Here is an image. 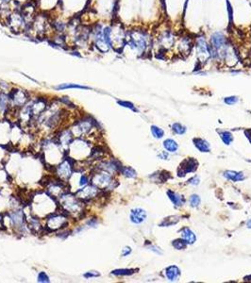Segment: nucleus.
Wrapping results in <instances>:
<instances>
[{
	"mask_svg": "<svg viewBox=\"0 0 251 283\" xmlns=\"http://www.w3.org/2000/svg\"><path fill=\"white\" fill-rule=\"evenodd\" d=\"M245 280H251V275H250V276H247V277H245Z\"/></svg>",
	"mask_w": 251,
	"mask_h": 283,
	"instance_id": "nucleus-37",
	"label": "nucleus"
},
{
	"mask_svg": "<svg viewBox=\"0 0 251 283\" xmlns=\"http://www.w3.org/2000/svg\"><path fill=\"white\" fill-rule=\"evenodd\" d=\"M190 204L193 207H197L199 204H200V197H199L197 194H193V196L190 197Z\"/></svg>",
	"mask_w": 251,
	"mask_h": 283,
	"instance_id": "nucleus-25",
	"label": "nucleus"
},
{
	"mask_svg": "<svg viewBox=\"0 0 251 283\" xmlns=\"http://www.w3.org/2000/svg\"><path fill=\"white\" fill-rule=\"evenodd\" d=\"M225 103L227 105H233L235 103L238 102V97L237 96H229V97H226L224 99Z\"/></svg>",
	"mask_w": 251,
	"mask_h": 283,
	"instance_id": "nucleus-30",
	"label": "nucleus"
},
{
	"mask_svg": "<svg viewBox=\"0 0 251 283\" xmlns=\"http://www.w3.org/2000/svg\"><path fill=\"white\" fill-rule=\"evenodd\" d=\"M1 1H2L3 3H5V4H7V3H9V2H10V1H11V0H1Z\"/></svg>",
	"mask_w": 251,
	"mask_h": 283,
	"instance_id": "nucleus-38",
	"label": "nucleus"
},
{
	"mask_svg": "<svg viewBox=\"0 0 251 283\" xmlns=\"http://www.w3.org/2000/svg\"><path fill=\"white\" fill-rule=\"evenodd\" d=\"M245 136L247 137L249 142L251 143V129H246V130H245Z\"/></svg>",
	"mask_w": 251,
	"mask_h": 283,
	"instance_id": "nucleus-35",
	"label": "nucleus"
},
{
	"mask_svg": "<svg viewBox=\"0 0 251 283\" xmlns=\"http://www.w3.org/2000/svg\"><path fill=\"white\" fill-rule=\"evenodd\" d=\"M179 221V217L178 216H169V217H167L165 218V219L164 220V222L161 223V226H173L175 224H176Z\"/></svg>",
	"mask_w": 251,
	"mask_h": 283,
	"instance_id": "nucleus-17",
	"label": "nucleus"
},
{
	"mask_svg": "<svg viewBox=\"0 0 251 283\" xmlns=\"http://www.w3.org/2000/svg\"><path fill=\"white\" fill-rule=\"evenodd\" d=\"M121 171H122V173L124 174V176H125L127 178H135L136 177V172H135V170L131 168V167H122V169H121Z\"/></svg>",
	"mask_w": 251,
	"mask_h": 283,
	"instance_id": "nucleus-19",
	"label": "nucleus"
},
{
	"mask_svg": "<svg viewBox=\"0 0 251 283\" xmlns=\"http://www.w3.org/2000/svg\"><path fill=\"white\" fill-rule=\"evenodd\" d=\"M224 177L232 181H241L245 178V176L242 172H236V171H226L224 173Z\"/></svg>",
	"mask_w": 251,
	"mask_h": 283,
	"instance_id": "nucleus-10",
	"label": "nucleus"
},
{
	"mask_svg": "<svg viewBox=\"0 0 251 283\" xmlns=\"http://www.w3.org/2000/svg\"><path fill=\"white\" fill-rule=\"evenodd\" d=\"M179 276H180V271H179V267L172 265L166 269V277L168 278L170 281L178 280Z\"/></svg>",
	"mask_w": 251,
	"mask_h": 283,
	"instance_id": "nucleus-7",
	"label": "nucleus"
},
{
	"mask_svg": "<svg viewBox=\"0 0 251 283\" xmlns=\"http://www.w3.org/2000/svg\"><path fill=\"white\" fill-rule=\"evenodd\" d=\"M118 104L120 106H122V107H125V108H128V109H131L134 111H137V110L135 109V107L133 106L132 103H131V102H128V101H118Z\"/></svg>",
	"mask_w": 251,
	"mask_h": 283,
	"instance_id": "nucleus-29",
	"label": "nucleus"
},
{
	"mask_svg": "<svg viewBox=\"0 0 251 283\" xmlns=\"http://www.w3.org/2000/svg\"><path fill=\"white\" fill-rule=\"evenodd\" d=\"M151 132H152V135L154 136L155 138H157V139H161L164 134V131L162 130L161 128H160L159 127H157V126H152L151 127Z\"/></svg>",
	"mask_w": 251,
	"mask_h": 283,
	"instance_id": "nucleus-21",
	"label": "nucleus"
},
{
	"mask_svg": "<svg viewBox=\"0 0 251 283\" xmlns=\"http://www.w3.org/2000/svg\"><path fill=\"white\" fill-rule=\"evenodd\" d=\"M80 130H81L82 132L88 131V130H89V129L91 128V122L85 121V120H84V121H82L81 124L80 125Z\"/></svg>",
	"mask_w": 251,
	"mask_h": 283,
	"instance_id": "nucleus-28",
	"label": "nucleus"
},
{
	"mask_svg": "<svg viewBox=\"0 0 251 283\" xmlns=\"http://www.w3.org/2000/svg\"><path fill=\"white\" fill-rule=\"evenodd\" d=\"M172 244H173V246H174L176 249H178V250H182V249H185V248H186V245H187V243H186L185 241L182 239V240H175Z\"/></svg>",
	"mask_w": 251,
	"mask_h": 283,
	"instance_id": "nucleus-23",
	"label": "nucleus"
},
{
	"mask_svg": "<svg viewBox=\"0 0 251 283\" xmlns=\"http://www.w3.org/2000/svg\"><path fill=\"white\" fill-rule=\"evenodd\" d=\"M197 167H198V162L194 159H193V158L185 160L182 163H181L179 169V172H178L179 177H182V176H185L186 174L190 172H194Z\"/></svg>",
	"mask_w": 251,
	"mask_h": 283,
	"instance_id": "nucleus-4",
	"label": "nucleus"
},
{
	"mask_svg": "<svg viewBox=\"0 0 251 283\" xmlns=\"http://www.w3.org/2000/svg\"><path fill=\"white\" fill-rule=\"evenodd\" d=\"M99 277V274L97 273V272H94V271H92V272H88L86 274H84V277L86 278H91V277Z\"/></svg>",
	"mask_w": 251,
	"mask_h": 283,
	"instance_id": "nucleus-31",
	"label": "nucleus"
},
{
	"mask_svg": "<svg viewBox=\"0 0 251 283\" xmlns=\"http://www.w3.org/2000/svg\"><path fill=\"white\" fill-rule=\"evenodd\" d=\"M246 226H247L248 229H251V219L249 221H247V223H246Z\"/></svg>",
	"mask_w": 251,
	"mask_h": 283,
	"instance_id": "nucleus-36",
	"label": "nucleus"
},
{
	"mask_svg": "<svg viewBox=\"0 0 251 283\" xmlns=\"http://www.w3.org/2000/svg\"><path fill=\"white\" fill-rule=\"evenodd\" d=\"M53 27H54V29L57 30L58 32H60V33H62V32L65 29V25L63 24L62 22H60V21H56L53 23Z\"/></svg>",
	"mask_w": 251,
	"mask_h": 283,
	"instance_id": "nucleus-24",
	"label": "nucleus"
},
{
	"mask_svg": "<svg viewBox=\"0 0 251 283\" xmlns=\"http://www.w3.org/2000/svg\"><path fill=\"white\" fill-rule=\"evenodd\" d=\"M198 182H199V178H198L197 177H194V178H191V179L189 180V183L194 184V185L198 184Z\"/></svg>",
	"mask_w": 251,
	"mask_h": 283,
	"instance_id": "nucleus-33",
	"label": "nucleus"
},
{
	"mask_svg": "<svg viewBox=\"0 0 251 283\" xmlns=\"http://www.w3.org/2000/svg\"><path fill=\"white\" fill-rule=\"evenodd\" d=\"M131 253V247H125L123 250V256H128V254Z\"/></svg>",
	"mask_w": 251,
	"mask_h": 283,
	"instance_id": "nucleus-34",
	"label": "nucleus"
},
{
	"mask_svg": "<svg viewBox=\"0 0 251 283\" xmlns=\"http://www.w3.org/2000/svg\"><path fill=\"white\" fill-rule=\"evenodd\" d=\"M8 104V96L4 94L0 95V110H4L7 107Z\"/></svg>",
	"mask_w": 251,
	"mask_h": 283,
	"instance_id": "nucleus-26",
	"label": "nucleus"
},
{
	"mask_svg": "<svg viewBox=\"0 0 251 283\" xmlns=\"http://www.w3.org/2000/svg\"><path fill=\"white\" fill-rule=\"evenodd\" d=\"M88 182V178L86 176H82V177L80 178V186H84L85 184H87Z\"/></svg>",
	"mask_w": 251,
	"mask_h": 283,
	"instance_id": "nucleus-32",
	"label": "nucleus"
},
{
	"mask_svg": "<svg viewBox=\"0 0 251 283\" xmlns=\"http://www.w3.org/2000/svg\"><path fill=\"white\" fill-rule=\"evenodd\" d=\"M71 174V167L67 163V161H64L59 166V175L60 177L68 178Z\"/></svg>",
	"mask_w": 251,
	"mask_h": 283,
	"instance_id": "nucleus-13",
	"label": "nucleus"
},
{
	"mask_svg": "<svg viewBox=\"0 0 251 283\" xmlns=\"http://www.w3.org/2000/svg\"><path fill=\"white\" fill-rule=\"evenodd\" d=\"M172 129H173V131L175 133L179 134V135H182V134H184L186 131L185 127H183L182 125H180L179 123H175L172 125Z\"/></svg>",
	"mask_w": 251,
	"mask_h": 283,
	"instance_id": "nucleus-22",
	"label": "nucleus"
},
{
	"mask_svg": "<svg viewBox=\"0 0 251 283\" xmlns=\"http://www.w3.org/2000/svg\"><path fill=\"white\" fill-rule=\"evenodd\" d=\"M127 41L128 45L139 53L145 52L149 44V38L147 34L142 30L129 31L127 36Z\"/></svg>",
	"mask_w": 251,
	"mask_h": 283,
	"instance_id": "nucleus-2",
	"label": "nucleus"
},
{
	"mask_svg": "<svg viewBox=\"0 0 251 283\" xmlns=\"http://www.w3.org/2000/svg\"><path fill=\"white\" fill-rule=\"evenodd\" d=\"M38 282H42V283H49V277L48 276L46 275L44 272H41L39 273L38 275Z\"/></svg>",
	"mask_w": 251,
	"mask_h": 283,
	"instance_id": "nucleus-27",
	"label": "nucleus"
},
{
	"mask_svg": "<svg viewBox=\"0 0 251 283\" xmlns=\"http://www.w3.org/2000/svg\"><path fill=\"white\" fill-rule=\"evenodd\" d=\"M133 273H135V270L133 269H117V270H113L111 272L113 275L116 276H129L132 275Z\"/></svg>",
	"mask_w": 251,
	"mask_h": 283,
	"instance_id": "nucleus-18",
	"label": "nucleus"
},
{
	"mask_svg": "<svg viewBox=\"0 0 251 283\" xmlns=\"http://www.w3.org/2000/svg\"><path fill=\"white\" fill-rule=\"evenodd\" d=\"M167 196H168V197L170 198V200L173 202L174 205H176V206H181L184 203L183 196H179V193H174L172 191H168V192H167Z\"/></svg>",
	"mask_w": 251,
	"mask_h": 283,
	"instance_id": "nucleus-12",
	"label": "nucleus"
},
{
	"mask_svg": "<svg viewBox=\"0 0 251 283\" xmlns=\"http://www.w3.org/2000/svg\"><path fill=\"white\" fill-rule=\"evenodd\" d=\"M211 58L214 61H223L231 54L227 37L223 32L216 31L211 36Z\"/></svg>",
	"mask_w": 251,
	"mask_h": 283,
	"instance_id": "nucleus-1",
	"label": "nucleus"
},
{
	"mask_svg": "<svg viewBox=\"0 0 251 283\" xmlns=\"http://www.w3.org/2000/svg\"><path fill=\"white\" fill-rule=\"evenodd\" d=\"M111 182V178L108 173H102L101 175L96 176L95 178V183L98 186H108Z\"/></svg>",
	"mask_w": 251,
	"mask_h": 283,
	"instance_id": "nucleus-8",
	"label": "nucleus"
},
{
	"mask_svg": "<svg viewBox=\"0 0 251 283\" xmlns=\"http://www.w3.org/2000/svg\"><path fill=\"white\" fill-rule=\"evenodd\" d=\"M194 143L197 149L200 152H209L211 149V146L209 145V143L203 139H194Z\"/></svg>",
	"mask_w": 251,
	"mask_h": 283,
	"instance_id": "nucleus-11",
	"label": "nucleus"
},
{
	"mask_svg": "<svg viewBox=\"0 0 251 283\" xmlns=\"http://www.w3.org/2000/svg\"><path fill=\"white\" fill-rule=\"evenodd\" d=\"M164 146L165 149L169 152H176V150H178V147H179L176 142L172 140V139H167V140H165L164 142Z\"/></svg>",
	"mask_w": 251,
	"mask_h": 283,
	"instance_id": "nucleus-15",
	"label": "nucleus"
},
{
	"mask_svg": "<svg viewBox=\"0 0 251 283\" xmlns=\"http://www.w3.org/2000/svg\"><path fill=\"white\" fill-rule=\"evenodd\" d=\"M198 59L200 62H207L211 58V47L203 36H199L196 42Z\"/></svg>",
	"mask_w": 251,
	"mask_h": 283,
	"instance_id": "nucleus-3",
	"label": "nucleus"
},
{
	"mask_svg": "<svg viewBox=\"0 0 251 283\" xmlns=\"http://www.w3.org/2000/svg\"><path fill=\"white\" fill-rule=\"evenodd\" d=\"M16 105H22L26 101V95L25 94L20 90H13L11 92V98Z\"/></svg>",
	"mask_w": 251,
	"mask_h": 283,
	"instance_id": "nucleus-9",
	"label": "nucleus"
},
{
	"mask_svg": "<svg viewBox=\"0 0 251 283\" xmlns=\"http://www.w3.org/2000/svg\"><path fill=\"white\" fill-rule=\"evenodd\" d=\"M220 137L222 139V141L224 142L226 145H230V143L233 140V137H232L231 133L229 131H223L220 134Z\"/></svg>",
	"mask_w": 251,
	"mask_h": 283,
	"instance_id": "nucleus-20",
	"label": "nucleus"
},
{
	"mask_svg": "<svg viewBox=\"0 0 251 283\" xmlns=\"http://www.w3.org/2000/svg\"><path fill=\"white\" fill-rule=\"evenodd\" d=\"M129 218H131V221L133 224L139 225L146 219V212L145 210H143L141 208H133L131 211V216H129Z\"/></svg>",
	"mask_w": 251,
	"mask_h": 283,
	"instance_id": "nucleus-5",
	"label": "nucleus"
},
{
	"mask_svg": "<svg viewBox=\"0 0 251 283\" xmlns=\"http://www.w3.org/2000/svg\"><path fill=\"white\" fill-rule=\"evenodd\" d=\"M181 232V237L185 241L187 244H193L196 241V237L193 231L189 228H183L180 230Z\"/></svg>",
	"mask_w": 251,
	"mask_h": 283,
	"instance_id": "nucleus-6",
	"label": "nucleus"
},
{
	"mask_svg": "<svg viewBox=\"0 0 251 283\" xmlns=\"http://www.w3.org/2000/svg\"><path fill=\"white\" fill-rule=\"evenodd\" d=\"M11 219L12 223L15 226H20L23 224V217H22V213L19 211H14L11 213Z\"/></svg>",
	"mask_w": 251,
	"mask_h": 283,
	"instance_id": "nucleus-16",
	"label": "nucleus"
},
{
	"mask_svg": "<svg viewBox=\"0 0 251 283\" xmlns=\"http://www.w3.org/2000/svg\"><path fill=\"white\" fill-rule=\"evenodd\" d=\"M56 90H66V89H84L88 90L90 89L89 87L87 86H81V85H77V84H70V83H65V84H60L55 87Z\"/></svg>",
	"mask_w": 251,
	"mask_h": 283,
	"instance_id": "nucleus-14",
	"label": "nucleus"
}]
</instances>
